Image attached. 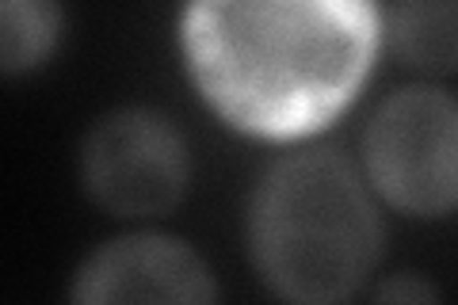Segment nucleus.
Instances as JSON below:
<instances>
[{"instance_id": "obj_1", "label": "nucleus", "mask_w": 458, "mask_h": 305, "mask_svg": "<svg viewBox=\"0 0 458 305\" xmlns=\"http://www.w3.org/2000/svg\"><path fill=\"white\" fill-rule=\"evenodd\" d=\"M382 35V12L363 0H207L180 16L199 96L264 141H302L344 114Z\"/></svg>"}, {"instance_id": "obj_2", "label": "nucleus", "mask_w": 458, "mask_h": 305, "mask_svg": "<svg viewBox=\"0 0 458 305\" xmlns=\"http://www.w3.org/2000/svg\"><path fill=\"white\" fill-rule=\"evenodd\" d=\"M382 244L375 191L336 149L286 153L252 187L249 256L283 305H348L375 275Z\"/></svg>"}, {"instance_id": "obj_3", "label": "nucleus", "mask_w": 458, "mask_h": 305, "mask_svg": "<svg viewBox=\"0 0 458 305\" xmlns=\"http://www.w3.org/2000/svg\"><path fill=\"white\" fill-rule=\"evenodd\" d=\"M363 168L401 214L458 210V96L428 84L386 96L363 130Z\"/></svg>"}, {"instance_id": "obj_4", "label": "nucleus", "mask_w": 458, "mask_h": 305, "mask_svg": "<svg viewBox=\"0 0 458 305\" xmlns=\"http://www.w3.org/2000/svg\"><path fill=\"white\" fill-rule=\"evenodd\" d=\"M191 153L168 114L119 107L96 119L81 145V183L114 217L168 214L188 191Z\"/></svg>"}, {"instance_id": "obj_5", "label": "nucleus", "mask_w": 458, "mask_h": 305, "mask_svg": "<svg viewBox=\"0 0 458 305\" xmlns=\"http://www.w3.org/2000/svg\"><path fill=\"white\" fill-rule=\"evenodd\" d=\"M69 305H218V283L188 241L126 233L89 252Z\"/></svg>"}, {"instance_id": "obj_6", "label": "nucleus", "mask_w": 458, "mask_h": 305, "mask_svg": "<svg viewBox=\"0 0 458 305\" xmlns=\"http://www.w3.org/2000/svg\"><path fill=\"white\" fill-rule=\"evenodd\" d=\"M390 42L409 65L458 69V0H409L390 12Z\"/></svg>"}, {"instance_id": "obj_7", "label": "nucleus", "mask_w": 458, "mask_h": 305, "mask_svg": "<svg viewBox=\"0 0 458 305\" xmlns=\"http://www.w3.org/2000/svg\"><path fill=\"white\" fill-rule=\"evenodd\" d=\"M62 38V12L47 0H4L0 4V69L8 77L38 69Z\"/></svg>"}, {"instance_id": "obj_8", "label": "nucleus", "mask_w": 458, "mask_h": 305, "mask_svg": "<svg viewBox=\"0 0 458 305\" xmlns=\"http://www.w3.org/2000/svg\"><path fill=\"white\" fill-rule=\"evenodd\" d=\"M375 305H439V290L417 271H397L375 290Z\"/></svg>"}]
</instances>
